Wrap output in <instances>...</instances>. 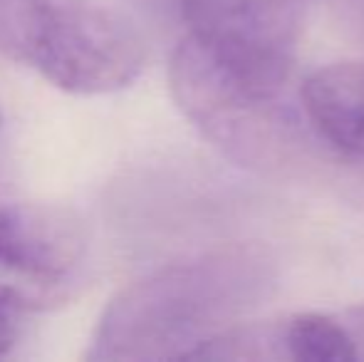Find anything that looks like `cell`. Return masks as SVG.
<instances>
[{"label": "cell", "mask_w": 364, "mask_h": 362, "mask_svg": "<svg viewBox=\"0 0 364 362\" xmlns=\"http://www.w3.org/2000/svg\"><path fill=\"white\" fill-rule=\"evenodd\" d=\"M335 315L347 335L352 360H364V303L350 305V308H345V310H337Z\"/></svg>", "instance_id": "5"}, {"label": "cell", "mask_w": 364, "mask_h": 362, "mask_svg": "<svg viewBox=\"0 0 364 362\" xmlns=\"http://www.w3.org/2000/svg\"><path fill=\"white\" fill-rule=\"evenodd\" d=\"M300 102L317 139L364 161V58L332 63L307 75Z\"/></svg>", "instance_id": "4"}, {"label": "cell", "mask_w": 364, "mask_h": 362, "mask_svg": "<svg viewBox=\"0 0 364 362\" xmlns=\"http://www.w3.org/2000/svg\"><path fill=\"white\" fill-rule=\"evenodd\" d=\"M87 236L70 211L48 203L0 206V358L20 343L28 320L73 295Z\"/></svg>", "instance_id": "3"}, {"label": "cell", "mask_w": 364, "mask_h": 362, "mask_svg": "<svg viewBox=\"0 0 364 362\" xmlns=\"http://www.w3.org/2000/svg\"><path fill=\"white\" fill-rule=\"evenodd\" d=\"M0 55L85 97L127 90L146 63L129 20L97 0H0Z\"/></svg>", "instance_id": "2"}, {"label": "cell", "mask_w": 364, "mask_h": 362, "mask_svg": "<svg viewBox=\"0 0 364 362\" xmlns=\"http://www.w3.org/2000/svg\"><path fill=\"white\" fill-rule=\"evenodd\" d=\"M275 261L263 246H235L168 263L127 285L97 323L87 360H193L243 323L275 290Z\"/></svg>", "instance_id": "1"}, {"label": "cell", "mask_w": 364, "mask_h": 362, "mask_svg": "<svg viewBox=\"0 0 364 362\" xmlns=\"http://www.w3.org/2000/svg\"><path fill=\"white\" fill-rule=\"evenodd\" d=\"M0 124H3V115H0Z\"/></svg>", "instance_id": "7"}, {"label": "cell", "mask_w": 364, "mask_h": 362, "mask_svg": "<svg viewBox=\"0 0 364 362\" xmlns=\"http://www.w3.org/2000/svg\"><path fill=\"white\" fill-rule=\"evenodd\" d=\"M290 3H297V5H300V0H290Z\"/></svg>", "instance_id": "6"}]
</instances>
